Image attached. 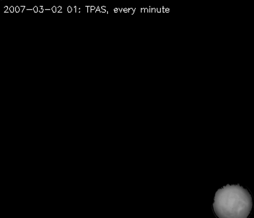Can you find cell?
Returning a JSON list of instances; mask_svg holds the SVG:
<instances>
[{
    "instance_id": "cell-10",
    "label": "cell",
    "mask_w": 254,
    "mask_h": 218,
    "mask_svg": "<svg viewBox=\"0 0 254 218\" xmlns=\"http://www.w3.org/2000/svg\"><path fill=\"white\" fill-rule=\"evenodd\" d=\"M98 12H99V13H101L100 7H97V9L95 10V13H98Z\"/></svg>"
},
{
    "instance_id": "cell-24",
    "label": "cell",
    "mask_w": 254,
    "mask_h": 218,
    "mask_svg": "<svg viewBox=\"0 0 254 218\" xmlns=\"http://www.w3.org/2000/svg\"><path fill=\"white\" fill-rule=\"evenodd\" d=\"M161 13H163V10H164V7H162L160 8Z\"/></svg>"
},
{
    "instance_id": "cell-14",
    "label": "cell",
    "mask_w": 254,
    "mask_h": 218,
    "mask_svg": "<svg viewBox=\"0 0 254 218\" xmlns=\"http://www.w3.org/2000/svg\"><path fill=\"white\" fill-rule=\"evenodd\" d=\"M22 7L20 8L21 9V13L22 12H23V10L25 9V6H21Z\"/></svg>"
},
{
    "instance_id": "cell-17",
    "label": "cell",
    "mask_w": 254,
    "mask_h": 218,
    "mask_svg": "<svg viewBox=\"0 0 254 218\" xmlns=\"http://www.w3.org/2000/svg\"><path fill=\"white\" fill-rule=\"evenodd\" d=\"M100 11L101 12V13H106V10H104V9H100Z\"/></svg>"
},
{
    "instance_id": "cell-6",
    "label": "cell",
    "mask_w": 254,
    "mask_h": 218,
    "mask_svg": "<svg viewBox=\"0 0 254 218\" xmlns=\"http://www.w3.org/2000/svg\"><path fill=\"white\" fill-rule=\"evenodd\" d=\"M15 11L16 13H19V12L21 11V9H20V7H18V6H16L15 7Z\"/></svg>"
},
{
    "instance_id": "cell-21",
    "label": "cell",
    "mask_w": 254,
    "mask_h": 218,
    "mask_svg": "<svg viewBox=\"0 0 254 218\" xmlns=\"http://www.w3.org/2000/svg\"><path fill=\"white\" fill-rule=\"evenodd\" d=\"M148 8H145V13H148Z\"/></svg>"
},
{
    "instance_id": "cell-19",
    "label": "cell",
    "mask_w": 254,
    "mask_h": 218,
    "mask_svg": "<svg viewBox=\"0 0 254 218\" xmlns=\"http://www.w3.org/2000/svg\"><path fill=\"white\" fill-rule=\"evenodd\" d=\"M152 13H156V9H153V8H152Z\"/></svg>"
},
{
    "instance_id": "cell-8",
    "label": "cell",
    "mask_w": 254,
    "mask_h": 218,
    "mask_svg": "<svg viewBox=\"0 0 254 218\" xmlns=\"http://www.w3.org/2000/svg\"><path fill=\"white\" fill-rule=\"evenodd\" d=\"M67 12H68V13H71V11H72V8H71V7H70V6H69V7H67Z\"/></svg>"
},
{
    "instance_id": "cell-3",
    "label": "cell",
    "mask_w": 254,
    "mask_h": 218,
    "mask_svg": "<svg viewBox=\"0 0 254 218\" xmlns=\"http://www.w3.org/2000/svg\"><path fill=\"white\" fill-rule=\"evenodd\" d=\"M44 11H45V9H44L43 6H40V8L39 9V13H43Z\"/></svg>"
},
{
    "instance_id": "cell-15",
    "label": "cell",
    "mask_w": 254,
    "mask_h": 218,
    "mask_svg": "<svg viewBox=\"0 0 254 218\" xmlns=\"http://www.w3.org/2000/svg\"><path fill=\"white\" fill-rule=\"evenodd\" d=\"M8 9H9V8H8L7 6H5V7H4V11H5V12L7 11ZM5 12H4V13H5Z\"/></svg>"
},
{
    "instance_id": "cell-13",
    "label": "cell",
    "mask_w": 254,
    "mask_h": 218,
    "mask_svg": "<svg viewBox=\"0 0 254 218\" xmlns=\"http://www.w3.org/2000/svg\"><path fill=\"white\" fill-rule=\"evenodd\" d=\"M124 13H128V8L127 9V8H124Z\"/></svg>"
},
{
    "instance_id": "cell-7",
    "label": "cell",
    "mask_w": 254,
    "mask_h": 218,
    "mask_svg": "<svg viewBox=\"0 0 254 218\" xmlns=\"http://www.w3.org/2000/svg\"><path fill=\"white\" fill-rule=\"evenodd\" d=\"M9 11L11 12V13H13V12L15 11V7H14L13 6H11V7H9Z\"/></svg>"
},
{
    "instance_id": "cell-25",
    "label": "cell",
    "mask_w": 254,
    "mask_h": 218,
    "mask_svg": "<svg viewBox=\"0 0 254 218\" xmlns=\"http://www.w3.org/2000/svg\"><path fill=\"white\" fill-rule=\"evenodd\" d=\"M74 9H75V12H77V7H76V6H75Z\"/></svg>"
},
{
    "instance_id": "cell-4",
    "label": "cell",
    "mask_w": 254,
    "mask_h": 218,
    "mask_svg": "<svg viewBox=\"0 0 254 218\" xmlns=\"http://www.w3.org/2000/svg\"><path fill=\"white\" fill-rule=\"evenodd\" d=\"M33 11L35 12V13H37V12H39V7H38L37 6H35V7H33Z\"/></svg>"
},
{
    "instance_id": "cell-12",
    "label": "cell",
    "mask_w": 254,
    "mask_h": 218,
    "mask_svg": "<svg viewBox=\"0 0 254 218\" xmlns=\"http://www.w3.org/2000/svg\"><path fill=\"white\" fill-rule=\"evenodd\" d=\"M156 13H161L160 8H156Z\"/></svg>"
},
{
    "instance_id": "cell-18",
    "label": "cell",
    "mask_w": 254,
    "mask_h": 218,
    "mask_svg": "<svg viewBox=\"0 0 254 218\" xmlns=\"http://www.w3.org/2000/svg\"><path fill=\"white\" fill-rule=\"evenodd\" d=\"M93 10H95V7L94 6H91V11H92Z\"/></svg>"
},
{
    "instance_id": "cell-22",
    "label": "cell",
    "mask_w": 254,
    "mask_h": 218,
    "mask_svg": "<svg viewBox=\"0 0 254 218\" xmlns=\"http://www.w3.org/2000/svg\"><path fill=\"white\" fill-rule=\"evenodd\" d=\"M101 9L106 10V7H105V6H103V7H101Z\"/></svg>"
},
{
    "instance_id": "cell-23",
    "label": "cell",
    "mask_w": 254,
    "mask_h": 218,
    "mask_svg": "<svg viewBox=\"0 0 254 218\" xmlns=\"http://www.w3.org/2000/svg\"><path fill=\"white\" fill-rule=\"evenodd\" d=\"M169 11H170V9H169V8H166V13H169Z\"/></svg>"
},
{
    "instance_id": "cell-2",
    "label": "cell",
    "mask_w": 254,
    "mask_h": 218,
    "mask_svg": "<svg viewBox=\"0 0 254 218\" xmlns=\"http://www.w3.org/2000/svg\"><path fill=\"white\" fill-rule=\"evenodd\" d=\"M135 10H136L135 8H134V9H132V8H128V13L133 15V14L134 13Z\"/></svg>"
},
{
    "instance_id": "cell-11",
    "label": "cell",
    "mask_w": 254,
    "mask_h": 218,
    "mask_svg": "<svg viewBox=\"0 0 254 218\" xmlns=\"http://www.w3.org/2000/svg\"><path fill=\"white\" fill-rule=\"evenodd\" d=\"M87 13H89V11L91 12L90 6H87Z\"/></svg>"
},
{
    "instance_id": "cell-5",
    "label": "cell",
    "mask_w": 254,
    "mask_h": 218,
    "mask_svg": "<svg viewBox=\"0 0 254 218\" xmlns=\"http://www.w3.org/2000/svg\"><path fill=\"white\" fill-rule=\"evenodd\" d=\"M52 11H53V13H57V7L56 6H53L51 9Z\"/></svg>"
},
{
    "instance_id": "cell-16",
    "label": "cell",
    "mask_w": 254,
    "mask_h": 218,
    "mask_svg": "<svg viewBox=\"0 0 254 218\" xmlns=\"http://www.w3.org/2000/svg\"><path fill=\"white\" fill-rule=\"evenodd\" d=\"M119 11V8H115V9H114L115 13H118Z\"/></svg>"
},
{
    "instance_id": "cell-9",
    "label": "cell",
    "mask_w": 254,
    "mask_h": 218,
    "mask_svg": "<svg viewBox=\"0 0 254 218\" xmlns=\"http://www.w3.org/2000/svg\"><path fill=\"white\" fill-rule=\"evenodd\" d=\"M61 9H62L61 6H59V7H57V12H58V13H61Z\"/></svg>"
},
{
    "instance_id": "cell-20",
    "label": "cell",
    "mask_w": 254,
    "mask_h": 218,
    "mask_svg": "<svg viewBox=\"0 0 254 218\" xmlns=\"http://www.w3.org/2000/svg\"><path fill=\"white\" fill-rule=\"evenodd\" d=\"M141 13H145V8H142V9H141Z\"/></svg>"
},
{
    "instance_id": "cell-1",
    "label": "cell",
    "mask_w": 254,
    "mask_h": 218,
    "mask_svg": "<svg viewBox=\"0 0 254 218\" xmlns=\"http://www.w3.org/2000/svg\"><path fill=\"white\" fill-rule=\"evenodd\" d=\"M213 210L218 218H248L253 208L249 190L240 184H228L214 195Z\"/></svg>"
}]
</instances>
